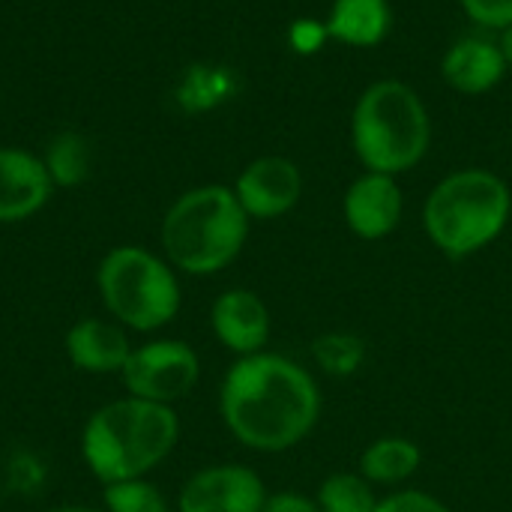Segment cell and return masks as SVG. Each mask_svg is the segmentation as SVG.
<instances>
[{
  "instance_id": "obj_12",
  "label": "cell",
  "mask_w": 512,
  "mask_h": 512,
  "mask_svg": "<svg viewBox=\"0 0 512 512\" xmlns=\"http://www.w3.org/2000/svg\"><path fill=\"white\" fill-rule=\"evenodd\" d=\"M54 192L48 168L39 156L0 147V225L36 216Z\"/></svg>"
},
{
  "instance_id": "obj_25",
  "label": "cell",
  "mask_w": 512,
  "mask_h": 512,
  "mask_svg": "<svg viewBox=\"0 0 512 512\" xmlns=\"http://www.w3.org/2000/svg\"><path fill=\"white\" fill-rule=\"evenodd\" d=\"M48 512H105L102 507H90V504H60V507H51Z\"/></svg>"
},
{
  "instance_id": "obj_8",
  "label": "cell",
  "mask_w": 512,
  "mask_h": 512,
  "mask_svg": "<svg viewBox=\"0 0 512 512\" xmlns=\"http://www.w3.org/2000/svg\"><path fill=\"white\" fill-rule=\"evenodd\" d=\"M267 486L258 471L234 462L195 471L177 492V512H264Z\"/></svg>"
},
{
  "instance_id": "obj_13",
  "label": "cell",
  "mask_w": 512,
  "mask_h": 512,
  "mask_svg": "<svg viewBox=\"0 0 512 512\" xmlns=\"http://www.w3.org/2000/svg\"><path fill=\"white\" fill-rule=\"evenodd\" d=\"M66 357L78 372L87 375H120L129 354H132V342H129V330L120 327L111 318H78L63 339Z\"/></svg>"
},
{
  "instance_id": "obj_24",
  "label": "cell",
  "mask_w": 512,
  "mask_h": 512,
  "mask_svg": "<svg viewBox=\"0 0 512 512\" xmlns=\"http://www.w3.org/2000/svg\"><path fill=\"white\" fill-rule=\"evenodd\" d=\"M324 36H327V27L321 30V27L312 24V21H300V24L294 27V48L312 51V48H318V45L324 42Z\"/></svg>"
},
{
  "instance_id": "obj_21",
  "label": "cell",
  "mask_w": 512,
  "mask_h": 512,
  "mask_svg": "<svg viewBox=\"0 0 512 512\" xmlns=\"http://www.w3.org/2000/svg\"><path fill=\"white\" fill-rule=\"evenodd\" d=\"M375 512H453L441 498L423 489H396L393 495L378 501Z\"/></svg>"
},
{
  "instance_id": "obj_9",
  "label": "cell",
  "mask_w": 512,
  "mask_h": 512,
  "mask_svg": "<svg viewBox=\"0 0 512 512\" xmlns=\"http://www.w3.org/2000/svg\"><path fill=\"white\" fill-rule=\"evenodd\" d=\"M210 330L234 357H252L267 351L273 315L261 294L249 288H228L210 306Z\"/></svg>"
},
{
  "instance_id": "obj_2",
  "label": "cell",
  "mask_w": 512,
  "mask_h": 512,
  "mask_svg": "<svg viewBox=\"0 0 512 512\" xmlns=\"http://www.w3.org/2000/svg\"><path fill=\"white\" fill-rule=\"evenodd\" d=\"M180 441V417L171 405L120 396L96 408L81 429V459L102 483L153 474Z\"/></svg>"
},
{
  "instance_id": "obj_17",
  "label": "cell",
  "mask_w": 512,
  "mask_h": 512,
  "mask_svg": "<svg viewBox=\"0 0 512 512\" xmlns=\"http://www.w3.org/2000/svg\"><path fill=\"white\" fill-rule=\"evenodd\" d=\"M312 357L324 375L351 378L363 369V363L369 357V345L357 333L333 330V333H324L312 342Z\"/></svg>"
},
{
  "instance_id": "obj_4",
  "label": "cell",
  "mask_w": 512,
  "mask_h": 512,
  "mask_svg": "<svg viewBox=\"0 0 512 512\" xmlns=\"http://www.w3.org/2000/svg\"><path fill=\"white\" fill-rule=\"evenodd\" d=\"M510 216V186L483 168H465L444 177L423 207V225L432 246L456 261L492 246L504 234Z\"/></svg>"
},
{
  "instance_id": "obj_5",
  "label": "cell",
  "mask_w": 512,
  "mask_h": 512,
  "mask_svg": "<svg viewBox=\"0 0 512 512\" xmlns=\"http://www.w3.org/2000/svg\"><path fill=\"white\" fill-rule=\"evenodd\" d=\"M351 138L366 171L396 177L426 156L432 141L429 111L408 84L378 81L357 99Z\"/></svg>"
},
{
  "instance_id": "obj_23",
  "label": "cell",
  "mask_w": 512,
  "mask_h": 512,
  "mask_svg": "<svg viewBox=\"0 0 512 512\" xmlns=\"http://www.w3.org/2000/svg\"><path fill=\"white\" fill-rule=\"evenodd\" d=\"M264 512H321V507H318V501H315V498L285 489V492H273V495H267V501H264Z\"/></svg>"
},
{
  "instance_id": "obj_19",
  "label": "cell",
  "mask_w": 512,
  "mask_h": 512,
  "mask_svg": "<svg viewBox=\"0 0 512 512\" xmlns=\"http://www.w3.org/2000/svg\"><path fill=\"white\" fill-rule=\"evenodd\" d=\"M42 162H45L54 186L72 189V186H81L90 174V147H87L84 135L63 132L48 144Z\"/></svg>"
},
{
  "instance_id": "obj_22",
  "label": "cell",
  "mask_w": 512,
  "mask_h": 512,
  "mask_svg": "<svg viewBox=\"0 0 512 512\" xmlns=\"http://www.w3.org/2000/svg\"><path fill=\"white\" fill-rule=\"evenodd\" d=\"M465 12L492 30H507L512 24V0H459Z\"/></svg>"
},
{
  "instance_id": "obj_10",
  "label": "cell",
  "mask_w": 512,
  "mask_h": 512,
  "mask_svg": "<svg viewBox=\"0 0 512 512\" xmlns=\"http://www.w3.org/2000/svg\"><path fill=\"white\" fill-rule=\"evenodd\" d=\"M234 195L249 219H279L297 207L303 174L285 156H261L240 171Z\"/></svg>"
},
{
  "instance_id": "obj_16",
  "label": "cell",
  "mask_w": 512,
  "mask_h": 512,
  "mask_svg": "<svg viewBox=\"0 0 512 512\" xmlns=\"http://www.w3.org/2000/svg\"><path fill=\"white\" fill-rule=\"evenodd\" d=\"M423 465V450L402 435H384L372 441L357 462V471L372 486H402L408 483Z\"/></svg>"
},
{
  "instance_id": "obj_15",
  "label": "cell",
  "mask_w": 512,
  "mask_h": 512,
  "mask_svg": "<svg viewBox=\"0 0 512 512\" xmlns=\"http://www.w3.org/2000/svg\"><path fill=\"white\" fill-rule=\"evenodd\" d=\"M393 9L387 0H336L327 18V33L354 48H372L387 39Z\"/></svg>"
},
{
  "instance_id": "obj_11",
  "label": "cell",
  "mask_w": 512,
  "mask_h": 512,
  "mask_svg": "<svg viewBox=\"0 0 512 512\" xmlns=\"http://www.w3.org/2000/svg\"><path fill=\"white\" fill-rule=\"evenodd\" d=\"M402 189L396 183V177L390 174H378V171H366L363 177H357L342 201V213L348 228L360 237V240H384L390 237L399 222H402Z\"/></svg>"
},
{
  "instance_id": "obj_3",
  "label": "cell",
  "mask_w": 512,
  "mask_h": 512,
  "mask_svg": "<svg viewBox=\"0 0 512 512\" xmlns=\"http://www.w3.org/2000/svg\"><path fill=\"white\" fill-rule=\"evenodd\" d=\"M165 261L186 276H213L231 267L246 240L249 216L228 186H198L180 195L162 219Z\"/></svg>"
},
{
  "instance_id": "obj_6",
  "label": "cell",
  "mask_w": 512,
  "mask_h": 512,
  "mask_svg": "<svg viewBox=\"0 0 512 512\" xmlns=\"http://www.w3.org/2000/svg\"><path fill=\"white\" fill-rule=\"evenodd\" d=\"M96 291L111 321L129 333L168 327L183 306L177 270L144 246H114L96 267Z\"/></svg>"
},
{
  "instance_id": "obj_14",
  "label": "cell",
  "mask_w": 512,
  "mask_h": 512,
  "mask_svg": "<svg viewBox=\"0 0 512 512\" xmlns=\"http://www.w3.org/2000/svg\"><path fill=\"white\" fill-rule=\"evenodd\" d=\"M441 72L453 90L477 96L492 90L504 78L507 57L501 51V42H492L486 36H465L444 54Z\"/></svg>"
},
{
  "instance_id": "obj_7",
  "label": "cell",
  "mask_w": 512,
  "mask_h": 512,
  "mask_svg": "<svg viewBox=\"0 0 512 512\" xmlns=\"http://www.w3.org/2000/svg\"><path fill=\"white\" fill-rule=\"evenodd\" d=\"M120 381L129 396L174 408L198 387L201 357L183 339H150L132 348Z\"/></svg>"
},
{
  "instance_id": "obj_20",
  "label": "cell",
  "mask_w": 512,
  "mask_h": 512,
  "mask_svg": "<svg viewBox=\"0 0 512 512\" xmlns=\"http://www.w3.org/2000/svg\"><path fill=\"white\" fill-rule=\"evenodd\" d=\"M102 510L105 512H171L168 498L147 477L120 480L102 486Z\"/></svg>"
},
{
  "instance_id": "obj_26",
  "label": "cell",
  "mask_w": 512,
  "mask_h": 512,
  "mask_svg": "<svg viewBox=\"0 0 512 512\" xmlns=\"http://www.w3.org/2000/svg\"><path fill=\"white\" fill-rule=\"evenodd\" d=\"M501 51H504V57H507V66H512V24L501 33Z\"/></svg>"
},
{
  "instance_id": "obj_18",
  "label": "cell",
  "mask_w": 512,
  "mask_h": 512,
  "mask_svg": "<svg viewBox=\"0 0 512 512\" xmlns=\"http://www.w3.org/2000/svg\"><path fill=\"white\" fill-rule=\"evenodd\" d=\"M315 501L321 512H375L381 498L375 495L372 483L360 471L357 474L339 471L321 480Z\"/></svg>"
},
{
  "instance_id": "obj_1",
  "label": "cell",
  "mask_w": 512,
  "mask_h": 512,
  "mask_svg": "<svg viewBox=\"0 0 512 512\" xmlns=\"http://www.w3.org/2000/svg\"><path fill=\"white\" fill-rule=\"evenodd\" d=\"M321 408L315 375L276 351L237 357L219 387V417L252 453L294 450L315 432Z\"/></svg>"
}]
</instances>
